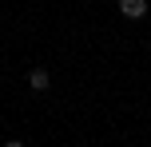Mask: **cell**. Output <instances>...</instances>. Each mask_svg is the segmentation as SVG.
<instances>
[{
    "instance_id": "obj_1",
    "label": "cell",
    "mask_w": 151,
    "mask_h": 147,
    "mask_svg": "<svg viewBox=\"0 0 151 147\" xmlns=\"http://www.w3.org/2000/svg\"><path fill=\"white\" fill-rule=\"evenodd\" d=\"M119 12L127 20H143L147 16V0H119Z\"/></svg>"
},
{
    "instance_id": "obj_2",
    "label": "cell",
    "mask_w": 151,
    "mask_h": 147,
    "mask_svg": "<svg viewBox=\"0 0 151 147\" xmlns=\"http://www.w3.org/2000/svg\"><path fill=\"white\" fill-rule=\"evenodd\" d=\"M48 84H52V76H48L44 68H32L28 72V87H32V92H48Z\"/></svg>"
}]
</instances>
